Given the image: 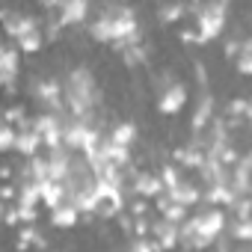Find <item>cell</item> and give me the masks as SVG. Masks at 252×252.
<instances>
[{"mask_svg":"<svg viewBox=\"0 0 252 252\" xmlns=\"http://www.w3.org/2000/svg\"><path fill=\"white\" fill-rule=\"evenodd\" d=\"M63 98H65V107L71 110L74 119L92 122V116H95V110L101 104V89H98L95 74L86 65L71 68L65 83H63Z\"/></svg>","mask_w":252,"mask_h":252,"instance_id":"6da1fadb","label":"cell"},{"mask_svg":"<svg viewBox=\"0 0 252 252\" xmlns=\"http://www.w3.org/2000/svg\"><path fill=\"white\" fill-rule=\"evenodd\" d=\"M89 33L95 42H116V45H137L140 42V27L137 15L128 6H110L104 15H98L89 24Z\"/></svg>","mask_w":252,"mask_h":252,"instance_id":"7a4b0ae2","label":"cell"},{"mask_svg":"<svg viewBox=\"0 0 252 252\" xmlns=\"http://www.w3.org/2000/svg\"><path fill=\"white\" fill-rule=\"evenodd\" d=\"M193 220V249H205V246H211L222 231H225V214L217 208V205H208V208H202L196 217H190Z\"/></svg>","mask_w":252,"mask_h":252,"instance_id":"3957f363","label":"cell"},{"mask_svg":"<svg viewBox=\"0 0 252 252\" xmlns=\"http://www.w3.org/2000/svg\"><path fill=\"white\" fill-rule=\"evenodd\" d=\"M196 24H199V36L196 42H211L222 33L225 27V3L222 0H205L199 6V15H196Z\"/></svg>","mask_w":252,"mask_h":252,"instance_id":"277c9868","label":"cell"},{"mask_svg":"<svg viewBox=\"0 0 252 252\" xmlns=\"http://www.w3.org/2000/svg\"><path fill=\"white\" fill-rule=\"evenodd\" d=\"M101 143V134L92 122H83V119H71V122H63V146L68 149H80L83 155L92 152L95 146Z\"/></svg>","mask_w":252,"mask_h":252,"instance_id":"5b68a950","label":"cell"},{"mask_svg":"<svg viewBox=\"0 0 252 252\" xmlns=\"http://www.w3.org/2000/svg\"><path fill=\"white\" fill-rule=\"evenodd\" d=\"M30 128L42 137V146H48V149L63 146V122H60V113H51V110H48V113L36 116Z\"/></svg>","mask_w":252,"mask_h":252,"instance_id":"8992f818","label":"cell"},{"mask_svg":"<svg viewBox=\"0 0 252 252\" xmlns=\"http://www.w3.org/2000/svg\"><path fill=\"white\" fill-rule=\"evenodd\" d=\"M0 21H3V30L9 39H21L33 30H39V21L27 12H0Z\"/></svg>","mask_w":252,"mask_h":252,"instance_id":"52a82bcc","label":"cell"},{"mask_svg":"<svg viewBox=\"0 0 252 252\" xmlns=\"http://www.w3.org/2000/svg\"><path fill=\"white\" fill-rule=\"evenodd\" d=\"M33 98L45 104L51 113L63 110V86L57 80H33Z\"/></svg>","mask_w":252,"mask_h":252,"instance_id":"ba28073f","label":"cell"},{"mask_svg":"<svg viewBox=\"0 0 252 252\" xmlns=\"http://www.w3.org/2000/svg\"><path fill=\"white\" fill-rule=\"evenodd\" d=\"M184 104H187V89H184L181 83H169V86L160 92V98H158V110H160L163 116H175V113H181Z\"/></svg>","mask_w":252,"mask_h":252,"instance_id":"9c48e42d","label":"cell"},{"mask_svg":"<svg viewBox=\"0 0 252 252\" xmlns=\"http://www.w3.org/2000/svg\"><path fill=\"white\" fill-rule=\"evenodd\" d=\"M57 9H60V15H57V24L60 27L83 24L86 15H89V0H63Z\"/></svg>","mask_w":252,"mask_h":252,"instance_id":"30bf717a","label":"cell"},{"mask_svg":"<svg viewBox=\"0 0 252 252\" xmlns=\"http://www.w3.org/2000/svg\"><path fill=\"white\" fill-rule=\"evenodd\" d=\"M172 202H178V205H184V208H193V205H199V199H202V190L193 184V181H184V178H178L169 190H163Z\"/></svg>","mask_w":252,"mask_h":252,"instance_id":"8fae6325","label":"cell"},{"mask_svg":"<svg viewBox=\"0 0 252 252\" xmlns=\"http://www.w3.org/2000/svg\"><path fill=\"white\" fill-rule=\"evenodd\" d=\"M48 160V175L51 178H57V181H63L65 175H68V169H71V152H68V146H57V149H51V155L45 158Z\"/></svg>","mask_w":252,"mask_h":252,"instance_id":"7c38bea8","label":"cell"},{"mask_svg":"<svg viewBox=\"0 0 252 252\" xmlns=\"http://www.w3.org/2000/svg\"><path fill=\"white\" fill-rule=\"evenodd\" d=\"M152 231H155V243H158V249H175V246H178V222L160 217V220L152 225Z\"/></svg>","mask_w":252,"mask_h":252,"instance_id":"4fadbf2b","label":"cell"},{"mask_svg":"<svg viewBox=\"0 0 252 252\" xmlns=\"http://www.w3.org/2000/svg\"><path fill=\"white\" fill-rule=\"evenodd\" d=\"M231 166H234V172L228 175V187L234 190V196L249 193V155H237V160Z\"/></svg>","mask_w":252,"mask_h":252,"instance_id":"5bb4252c","label":"cell"},{"mask_svg":"<svg viewBox=\"0 0 252 252\" xmlns=\"http://www.w3.org/2000/svg\"><path fill=\"white\" fill-rule=\"evenodd\" d=\"M98 155H101L104 160L116 163V166H125V163L131 160V146H119V143H113V140H101V143H98Z\"/></svg>","mask_w":252,"mask_h":252,"instance_id":"9a60e30c","label":"cell"},{"mask_svg":"<svg viewBox=\"0 0 252 252\" xmlns=\"http://www.w3.org/2000/svg\"><path fill=\"white\" fill-rule=\"evenodd\" d=\"M18 155H24V158H33L39 149H42V137L33 131V128H21V131H15V146H12Z\"/></svg>","mask_w":252,"mask_h":252,"instance_id":"2e32d148","label":"cell"},{"mask_svg":"<svg viewBox=\"0 0 252 252\" xmlns=\"http://www.w3.org/2000/svg\"><path fill=\"white\" fill-rule=\"evenodd\" d=\"M77 217H80V211H77L71 202H63V205L51 208V222H54L57 228H74Z\"/></svg>","mask_w":252,"mask_h":252,"instance_id":"e0dca14e","label":"cell"},{"mask_svg":"<svg viewBox=\"0 0 252 252\" xmlns=\"http://www.w3.org/2000/svg\"><path fill=\"white\" fill-rule=\"evenodd\" d=\"M0 74H3V83H15L18 77V54L6 45H0Z\"/></svg>","mask_w":252,"mask_h":252,"instance_id":"ac0fdd59","label":"cell"},{"mask_svg":"<svg viewBox=\"0 0 252 252\" xmlns=\"http://www.w3.org/2000/svg\"><path fill=\"white\" fill-rule=\"evenodd\" d=\"M107 140H113V143H119V146H134V140H137V125H131V122L116 125Z\"/></svg>","mask_w":252,"mask_h":252,"instance_id":"d6986e66","label":"cell"},{"mask_svg":"<svg viewBox=\"0 0 252 252\" xmlns=\"http://www.w3.org/2000/svg\"><path fill=\"white\" fill-rule=\"evenodd\" d=\"M134 190L140 196H158V193H163V184H160L158 175H137L134 178Z\"/></svg>","mask_w":252,"mask_h":252,"instance_id":"ffe728a7","label":"cell"},{"mask_svg":"<svg viewBox=\"0 0 252 252\" xmlns=\"http://www.w3.org/2000/svg\"><path fill=\"white\" fill-rule=\"evenodd\" d=\"M211 113H214V98L205 92L202 101H199V107H196V116H193V131H202L205 128V125L211 122Z\"/></svg>","mask_w":252,"mask_h":252,"instance_id":"44dd1931","label":"cell"},{"mask_svg":"<svg viewBox=\"0 0 252 252\" xmlns=\"http://www.w3.org/2000/svg\"><path fill=\"white\" fill-rule=\"evenodd\" d=\"M15 196H18V205H39V187H36V181L27 178V181L15 190Z\"/></svg>","mask_w":252,"mask_h":252,"instance_id":"7402d4cb","label":"cell"},{"mask_svg":"<svg viewBox=\"0 0 252 252\" xmlns=\"http://www.w3.org/2000/svg\"><path fill=\"white\" fill-rule=\"evenodd\" d=\"M237 71L240 74H249L252 71V42L249 39H243L237 45Z\"/></svg>","mask_w":252,"mask_h":252,"instance_id":"603a6c76","label":"cell"},{"mask_svg":"<svg viewBox=\"0 0 252 252\" xmlns=\"http://www.w3.org/2000/svg\"><path fill=\"white\" fill-rule=\"evenodd\" d=\"M15 45H18L21 51H27V54H36V51L45 45V36H42V30H33V33H27V36L15 39Z\"/></svg>","mask_w":252,"mask_h":252,"instance_id":"cb8c5ba5","label":"cell"},{"mask_svg":"<svg viewBox=\"0 0 252 252\" xmlns=\"http://www.w3.org/2000/svg\"><path fill=\"white\" fill-rule=\"evenodd\" d=\"M202 158H205V152L196 149V146H193V149H178V152H175V160H178L181 166H193V169L202 163Z\"/></svg>","mask_w":252,"mask_h":252,"instance_id":"d4e9b609","label":"cell"},{"mask_svg":"<svg viewBox=\"0 0 252 252\" xmlns=\"http://www.w3.org/2000/svg\"><path fill=\"white\" fill-rule=\"evenodd\" d=\"M181 15H184V3H166V6H160L158 21L160 24H175V21H181Z\"/></svg>","mask_w":252,"mask_h":252,"instance_id":"484cf974","label":"cell"},{"mask_svg":"<svg viewBox=\"0 0 252 252\" xmlns=\"http://www.w3.org/2000/svg\"><path fill=\"white\" fill-rule=\"evenodd\" d=\"M143 63H146V51L140 48V42L137 45H128V51H125V65L134 68V65H143Z\"/></svg>","mask_w":252,"mask_h":252,"instance_id":"4316f807","label":"cell"},{"mask_svg":"<svg viewBox=\"0 0 252 252\" xmlns=\"http://www.w3.org/2000/svg\"><path fill=\"white\" fill-rule=\"evenodd\" d=\"M228 234L237 237V240H252V222H249V220H237V222L228 228Z\"/></svg>","mask_w":252,"mask_h":252,"instance_id":"83f0119b","label":"cell"},{"mask_svg":"<svg viewBox=\"0 0 252 252\" xmlns=\"http://www.w3.org/2000/svg\"><path fill=\"white\" fill-rule=\"evenodd\" d=\"M12 146H15V128L0 125V152H12Z\"/></svg>","mask_w":252,"mask_h":252,"instance_id":"f1b7e54d","label":"cell"},{"mask_svg":"<svg viewBox=\"0 0 252 252\" xmlns=\"http://www.w3.org/2000/svg\"><path fill=\"white\" fill-rule=\"evenodd\" d=\"M158 178H160V184H163V190H169V187H172V184H175V181H178V172H175V169H172V166H163V169H160V175H158Z\"/></svg>","mask_w":252,"mask_h":252,"instance_id":"f546056e","label":"cell"},{"mask_svg":"<svg viewBox=\"0 0 252 252\" xmlns=\"http://www.w3.org/2000/svg\"><path fill=\"white\" fill-rule=\"evenodd\" d=\"M246 113H249V101L234 98V101L228 104V116H246Z\"/></svg>","mask_w":252,"mask_h":252,"instance_id":"4dcf8cb0","label":"cell"},{"mask_svg":"<svg viewBox=\"0 0 252 252\" xmlns=\"http://www.w3.org/2000/svg\"><path fill=\"white\" fill-rule=\"evenodd\" d=\"M134 249L146 252V249H158V243H155V240H134Z\"/></svg>","mask_w":252,"mask_h":252,"instance_id":"1f68e13d","label":"cell"},{"mask_svg":"<svg viewBox=\"0 0 252 252\" xmlns=\"http://www.w3.org/2000/svg\"><path fill=\"white\" fill-rule=\"evenodd\" d=\"M6 122H24V113L21 110H6Z\"/></svg>","mask_w":252,"mask_h":252,"instance_id":"d6a6232c","label":"cell"},{"mask_svg":"<svg viewBox=\"0 0 252 252\" xmlns=\"http://www.w3.org/2000/svg\"><path fill=\"white\" fill-rule=\"evenodd\" d=\"M134 231H137V234H146V231H149L146 220H140V217H137V225H134Z\"/></svg>","mask_w":252,"mask_h":252,"instance_id":"836d02e7","label":"cell"},{"mask_svg":"<svg viewBox=\"0 0 252 252\" xmlns=\"http://www.w3.org/2000/svg\"><path fill=\"white\" fill-rule=\"evenodd\" d=\"M39 3H42V6H45V9H57V6H60V3H63V0H39Z\"/></svg>","mask_w":252,"mask_h":252,"instance_id":"e575fe53","label":"cell"},{"mask_svg":"<svg viewBox=\"0 0 252 252\" xmlns=\"http://www.w3.org/2000/svg\"><path fill=\"white\" fill-rule=\"evenodd\" d=\"M237 54V42H225V57H234Z\"/></svg>","mask_w":252,"mask_h":252,"instance_id":"d590c367","label":"cell"},{"mask_svg":"<svg viewBox=\"0 0 252 252\" xmlns=\"http://www.w3.org/2000/svg\"><path fill=\"white\" fill-rule=\"evenodd\" d=\"M0 196H3V199H12V196H15V187H3V190H0Z\"/></svg>","mask_w":252,"mask_h":252,"instance_id":"8d00e7d4","label":"cell"},{"mask_svg":"<svg viewBox=\"0 0 252 252\" xmlns=\"http://www.w3.org/2000/svg\"><path fill=\"white\" fill-rule=\"evenodd\" d=\"M0 222H3V202H0Z\"/></svg>","mask_w":252,"mask_h":252,"instance_id":"74e56055","label":"cell"},{"mask_svg":"<svg viewBox=\"0 0 252 252\" xmlns=\"http://www.w3.org/2000/svg\"><path fill=\"white\" fill-rule=\"evenodd\" d=\"M222 3H228V0H222Z\"/></svg>","mask_w":252,"mask_h":252,"instance_id":"f35d334b","label":"cell"}]
</instances>
